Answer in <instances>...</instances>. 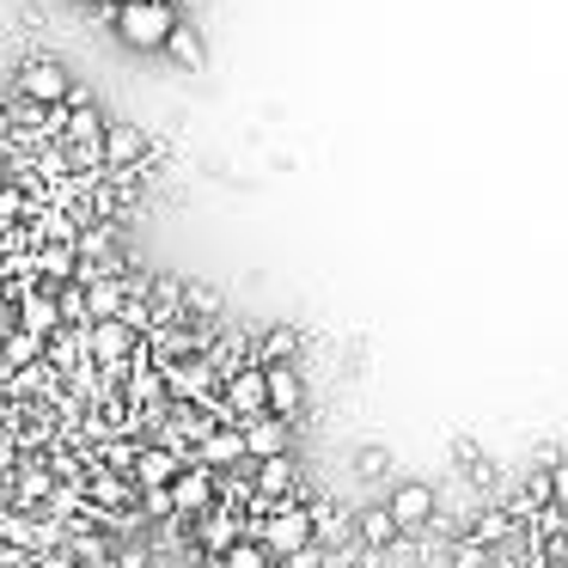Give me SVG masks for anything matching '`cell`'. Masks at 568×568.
<instances>
[{"label":"cell","instance_id":"e0dca14e","mask_svg":"<svg viewBox=\"0 0 568 568\" xmlns=\"http://www.w3.org/2000/svg\"><path fill=\"white\" fill-rule=\"evenodd\" d=\"M31 361H43V336H31V331H0V373H19V367H31Z\"/></svg>","mask_w":568,"mask_h":568},{"label":"cell","instance_id":"30bf717a","mask_svg":"<svg viewBox=\"0 0 568 568\" xmlns=\"http://www.w3.org/2000/svg\"><path fill=\"white\" fill-rule=\"evenodd\" d=\"M196 465H209V470H226V465H245V434H239V422H214L209 434L196 440Z\"/></svg>","mask_w":568,"mask_h":568},{"label":"cell","instance_id":"9c48e42d","mask_svg":"<svg viewBox=\"0 0 568 568\" xmlns=\"http://www.w3.org/2000/svg\"><path fill=\"white\" fill-rule=\"evenodd\" d=\"M221 404H226V416L233 422H245V416H263V367H239V373H226L221 379Z\"/></svg>","mask_w":568,"mask_h":568},{"label":"cell","instance_id":"9a60e30c","mask_svg":"<svg viewBox=\"0 0 568 568\" xmlns=\"http://www.w3.org/2000/svg\"><path fill=\"white\" fill-rule=\"evenodd\" d=\"M300 348H306V336H300L294 324H270L263 336H251V367H275V361H300Z\"/></svg>","mask_w":568,"mask_h":568},{"label":"cell","instance_id":"603a6c76","mask_svg":"<svg viewBox=\"0 0 568 568\" xmlns=\"http://www.w3.org/2000/svg\"><path fill=\"white\" fill-rule=\"evenodd\" d=\"M0 184H13V165H7V160H0Z\"/></svg>","mask_w":568,"mask_h":568},{"label":"cell","instance_id":"ffe728a7","mask_svg":"<svg viewBox=\"0 0 568 568\" xmlns=\"http://www.w3.org/2000/svg\"><path fill=\"white\" fill-rule=\"evenodd\" d=\"M99 135H104L99 104H74V111H68V123H62V141H99Z\"/></svg>","mask_w":568,"mask_h":568},{"label":"cell","instance_id":"44dd1931","mask_svg":"<svg viewBox=\"0 0 568 568\" xmlns=\"http://www.w3.org/2000/svg\"><path fill=\"white\" fill-rule=\"evenodd\" d=\"M355 470H361V477H385V470H392V458H385L379 446H361V453H355Z\"/></svg>","mask_w":568,"mask_h":568},{"label":"cell","instance_id":"d6986e66","mask_svg":"<svg viewBox=\"0 0 568 568\" xmlns=\"http://www.w3.org/2000/svg\"><path fill=\"white\" fill-rule=\"evenodd\" d=\"M214 568H275V556L263 550L257 538H239V544H226V550H221V562H214Z\"/></svg>","mask_w":568,"mask_h":568},{"label":"cell","instance_id":"3957f363","mask_svg":"<svg viewBox=\"0 0 568 568\" xmlns=\"http://www.w3.org/2000/svg\"><path fill=\"white\" fill-rule=\"evenodd\" d=\"M13 99H31V104H62L68 99V68L55 55H26L13 68Z\"/></svg>","mask_w":568,"mask_h":568},{"label":"cell","instance_id":"2e32d148","mask_svg":"<svg viewBox=\"0 0 568 568\" xmlns=\"http://www.w3.org/2000/svg\"><path fill=\"white\" fill-rule=\"evenodd\" d=\"M160 50L172 55L178 68H190V74H196V68H209V43H202V31H196V26H172Z\"/></svg>","mask_w":568,"mask_h":568},{"label":"cell","instance_id":"5b68a950","mask_svg":"<svg viewBox=\"0 0 568 568\" xmlns=\"http://www.w3.org/2000/svg\"><path fill=\"white\" fill-rule=\"evenodd\" d=\"M263 409L282 422H300V409H306V379H300L294 361H275V367H263Z\"/></svg>","mask_w":568,"mask_h":568},{"label":"cell","instance_id":"7c38bea8","mask_svg":"<svg viewBox=\"0 0 568 568\" xmlns=\"http://www.w3.org/2000/svg\"><path fill=\"white\" fill-rule=\"evenodd\" d=\"M465 538H470V544H483V550H501V544H514V538H519V519L507 514V501L477 507V514L465 519Z\"/></svg>","mask_w":568,"mask_h":568},{"label":"cell","instance_id":"cb8c5ba5","mask_svg":"<svg viewBox=\"0 0 568 568\" xmlns=\"http://www.w3.org/2000/svg\"><path fill=\"white\" fill-rule=\"evenodd\" d=\"M165 7H172V0H165Z\"/></svg>","mask_w":568,"mask_h":568},{"label":"cell","instance_id":"6da1fadb","mask_svg":"<svg viewBox=\"0 0 568 568\" xmlns=\"http://www.w3.org/2000/svg\"><path fill=\"white\" fill-rule=\"evenodd\" d=\"M135 355H141V331H135L129 318H99V324H87V361H92L99 373L123 379Z\"/></svg>","mask_w":568,"mask_h":568},{"label":"cell","instance_id":"4fadbf2b","mask_svg":"<svg viewBox=\"0 0 568 568\" xmlns=\"http://www.w3.org/2000/svg\"><path fill=\"white\" fill-rule=\"evenodd\" d=\"M178 465H184V458H178L172 446L141 440V446H135V458H129V483H135V489H148V483H172V477H178Z\"/></svg>","mask_w":568,"mask_h":568},{"label":"cell","instance_id":"8992f818","mask_svg":"<svg viewBox=\"0 0 568 568\" xmlns=\"http://www.w3.org/2000/svg\"><path fill=\"white\" fill-rule=\"evenodd\" d=\"M434 507H440V489H434V483H416V477L385 495V514L397 519V531H422L434 519Z\"/></svg>","mask_w":568,"mask_h":568},{"label":"cell","instance_id":"5bb4252c","mask_svg":"<svg viewBox=\"0 0 568 568\" xmlns=\"http://www.w3.org/2000/svg\"><path fill=\"white\" fill-rule=\"evenodd\" d=\"M123 312H129V270H123V275H99V282H87V324L123 318Z\"/></svg>","mask_w":568,"mask_h":568},{"label":"cell","instance_id":"7402d4cb","mask_svg":"<svg viewBox=\"0 0 568 568\" xmlns=\"http://www.w3.org/2000/svg\"><path fill=\"white\" fill-rule=\"evenodd\" d=\"M550 501L568 507V458H556V465H550Z\"/></svg>","mask_w":568,"mask_h":568},{"label":"cell","instance_id":"277c9868","mask_svg":"<svg viewBox=\"0 0 568 568\" xmlns=\"http://www.w3.org/2000/svg\"><path fill=\"white\" fill-rule=\"evenodd\" d=\"M214 501H221V483H214V470L196 465V458H184V465H178V477H172V507H178V519L209 514Z\"/></svg>","mask_w":568,"mask_h":568},{"label":"cell","instance_id":"52a82bcc","mask_svg":"<svg viewBox=\"0 0 568 568\" xmlns=\"http://www.w3.org/2000/svg\"><path fill=\"white\" fill-rule=\"evenodd\" d=\"M99 153H104V172H135V165L153 153V141H148L141 123H104Z\"/></svg>","mask_w":568,"mask_h":568},{"label":"cell","instance_id":"7a4b0ae2","mask_svg":"<svg viewBox=\"0 0 568 568\" xmlns=\"http://www.w3.org/2000/svg\"><path fill=\"white\" fill-rule=\"evenodd\" d=\"M111 19H116V38L129 50H160L165 31L178 26V7H165V0H123Z\"/></svg>","mask_w":568,"mask_h":568},{"label":"cell","instance_id":"8fae6325","mask_svg":"<svg viewBox=\"0 0 568 568\" xmlns=\"http://www.w3.org/2000/svg\"><path fill=\"white\" fill-rule=\"evenodd\" d=\"M239 434H245V458H275V453H287V440H294V422H282V416H245L239 422Z\"/></svg>","mask_w":568,"mask_h":568},{"label":"cell","instance_id":"ba28073f","mask_svg":"<svg viewBox=\"0 0 568 568\" xmlns=\"http://www.w3.org/2000/svg\"><path fill=\"white\" fill-rule=\"evenodd\" d=\"M13 324H19V331H31V336H50V331H62V306H55V287L31 282L26 294L13 300Z\"/></svg>","mask_w":568,"mask_h":568},{"label":"cell","instance_id":"ac0fdd59","mask_svg":"<svg viewBox=\"0 0 568 568\" xmlns=\"http://www.w3.org/2000/svg\"><path fill=\"white\" fill-rule=\"evenodd\" d=\"M392 538H397V519L385 514V501L379 507H361V514H355V544H361V550H385Z\"/></svg>","mask_w":568,"mask_h":568}]
</instances>
